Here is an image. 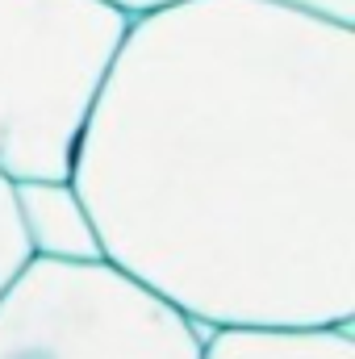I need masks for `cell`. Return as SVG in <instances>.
<instances>
[{"label":"cell","mask_w":355,"mask_h":359,"mask_svg":"<svg viewBox=\"0 0 355 359\" xmlns=\"http://www.w3.org/2000/svg\"><path fill=\"white\" fill-rule=\"evenodd\" d=\"M72 184L105 259L201 330L355 322V29L267 0L130 17Z\"/></svg>","instance_id":"obj_1"},{"label":"cell","mask_w":355,"mask_h":359,"mask_svg":"<svg viewBox=\"0 0 355 359\" xmlns=\"http://www.w3.org/2000/svg\"><path fill=\"white\" fill-rule=\"evenodd\" d=\"M126 29L109 0H0V176H72Z\"/></svg>","instance_id":"obj_2"},{"label":"cell","mask_w":355,"mask_h":359,"mask_svg":"<svg viewBox=\"0 0 355 359\" xmlns=\"http://www.w3.org/2000/svg\"><path fill=\"white\" fill-rule=\"evenodd\" d=\"M201 334L109 259H29L0 292V359H201Z\"/></svg>","instance_id":"obj_3"},{"label":"cell","mask_w":355,"mask_h":359,"mask_svg":"<svg viewBox=\"0 0 355 359\" xmlns=\"http://www.w3.org/2000/svg\"><path fill=\"white\" fill-rule=\"evenodd\" d=\"M17 222L29 247V259L55 264H96L105 259L96 222L84 209L72 176L63 180H13Z\"/></svg>","instance_id":"obj_4"},{"label":"cell","mask_w":355,"mask_h":359,"mask_svg":"<svg viewBox=\"0 0 355 359\" xmlns=\"http://www.w3.org/2000/svg\"><path fill=\"white\" fill-rule=\"evenodd\" d=\"M201 359H355V322H239L209 326Z\"/></svg>","instance_id":"obj_5"},{"label":"cell","mask_w":355,"mask_h":359,"mask_svg":"<svg viewBox=\"0 0 355 359\" xmlns=\"http://www.w3.org/2000/svg\"><path fill=\"white\" fill-rule=\"evenodd\" d=\"M29 264V247L17 222V205H13V180L0 176V292L8 288V280Z\"/></svg>","instance_id":"obj_6"},{"label":"cell","mask_w":355,"mask_h":359,"mask_svg":"<svg viewBox=\"0 0 355 359\" xmlns=\"http://www.w3.org/2000/svg\"><path fill=\"white\" fill-rule=\"evenodd\" d=\"M267 4H280V8H293L301 17H318V21L355 29V0H267Z\"/></svg>","instance_id":"obj_7"},{"label":"cell","mask_w":355,"mask_h":359,"mask_svg":"<svg viewBox=\"0 0 355 359\" xmlns=\"http://www.w3.org/2000/svg\"><path fill=\"white\" fill-rule=\"evenodd\" d=\"M113 8H121L126 17H138V13H151V8H163V4H176V0H109Z\"/></svg>","instance_id":"obj_8"}]
</instances>
